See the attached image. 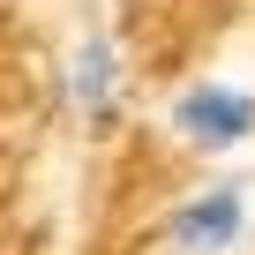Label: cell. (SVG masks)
<instances>
[{"mask_svg": "<svg viewBox=\"0 0 255 255\" xmlns=\"http://www.w3.org/2000/svg\"><path fill=\"white\" fill-rule=\"evenodd\" d=\"M173 128L195 143V150H233L255 135V90H233V83H195L173 98Z\"/></svg>", "mask_w": 255, "mask_h": 255, "instance_id": "1", "label": "cell"}, {"mask_svg": "<svg viewBox=\"0 0 255 255\" xmlns=\"http://www.w3.org/2000/svg\"><path fill=\"white\" fill-rule=\"evenodd\" d=\"M240 233H248V195H240V188H203V195H188V203L173 210V225H165V240H173L180 255H225Z\"/></svg>", "mask_w": 255, "mask_h": 255, "instance_id": "2", "label": "cell"}, {"mask_svg": "<svg viewBox=\"0 0 255 255\" xmlns=\"http://www.w3.org/2000/svg\"><path fill=\"white\" fill-rule=\"evenodd\" d=\"M68 98H75L90 120H105V113L120 105V45H113V38H83V45H75V60H68Z\"/></svg>", "mask_w": 255, "mask_h": 255, "instance_id": "3", "label": "cell"}]
</instances>
